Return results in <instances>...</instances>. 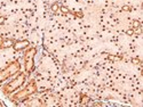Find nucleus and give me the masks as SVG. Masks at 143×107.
<instances>
[{"instance_id":"13","label":"nucleus","mask_w":143,"mask_h":107,"mask_svg":"<svg viewBox=\"0 0 143 107\" xmlns=\"http://www.w3.org/2000/svg\"><path fill=\"white\" fill-rule=\"evenodd\" d=\"M132 63H133L134 65H138V64H141V60L137 58V57H135V58L132 59Z\"/></svg>"},{"instance_id":"15","label":"nucleus","mask_w":143,"mask_h":107,"mask_svg":"<svg viewBox=\"0 0 143 107\" xmlns=\"http://www.w3.org/2000/svg\"><path fill=\"white\" fill-rule=\"evenodd\" d=\"M121 9H122L124 11H129L132 8H131V6H128V5H124V6L121 7Z\"/></svg>"},{"instance_id":"9","label":"nucleus","mask_w":143,"mask_h":107,"mask_svg":"<svg viewBox=\"0 0 143 107\" xmlns=\"http://www.w3.org/2000/svg\"><path fill=\"white\" fill-rule=\"evenodd\" d=\"M60 10L62 14H64V15H67V14L70 13V9L68 8L67 6H60Z\"/></svg>"},{"instance_id":"2","label":"nucleus","mask_w":143,"mask_h":107,"mask_svg":"<svg viewBox=\"0 0 143 107\" xmlns=\"http://www.w3.org/2000/svg\"><path fill=\"white\" fill-rule=\"evenodd\" d=\"M20 68H21V65H20L19 61L17 60L12 61L6 68H4L3 71H0V83H3L5 80L9 79L10 76L15 75L16 73H19Z\"/></svg>"},{"instance_id":"16","label":"nucleus","mask_w":143,"mask_h":107,"mask_svg":"<svg viewBox=\"0 0 143 107\" xmlns=\"http://www.w3.org/2000/svg\"><path fill=\"white\" fill-rule=\"evenodd\" d=\"M142 33V27H137V29H134V34H141Z\"/></svg>"},{"instance_id":"8","label":"nucleus","mask_w":143,"mask_h":107,"mask_svg":"<svg viewBox=\"0 0 143 107\" xmlns=\"http://www.w3.org/2000/svg\"><path fill=\"white\" fill-rule=\"evenodd\" d=\"M51 10L53 11V13H56V11L60 10V5H58V2H54L53 5L51 6Z\"/></svg>"},{"instance_id":"11","label":"nucleus","mask_w":143,"mask_h":107,"mask_svg":"<svg viewBox=\"0 0 143 107\" xmlns=\"http://www.w3.org/2000/svg\"><path fill=\"white\" fill-rule=\"evenodd\" d=\"M88 101H89V97H88V96H83V97H81V100H80V104L81 105L88 104Z\"/></svg>"},{"instance_id":"1","label":"nucleus","mask_w":143,"mask_h":107,"mask_svg":"<svg viewBox=\"0 0 143 107\" xmlns=\"http://www.w3.org/2000/svg\"><path fill=\"white\" fill-rule=\"evenodd\" d=\"M25 80H26L25 75H24L23 73H20L15 79H13L12 81L8 82V83L4 87V93H5V95H9V93L15 92L17 89H20L22 85H23Z\"/></svg>"},{"instance_id":"19","label":"nucleus","mask_w":143,"mask_h":107,"mask_svg":"<svg viewBox=\"0 0 143 107\" xmlns=\"http://www.w3.org/2000/svg\"><path fill=\"white\" fill-rule=\"evenodd\" d=\"M3 40H4V39H3V38H1V36H0V43L3 42Z\"/></svg>"},{"instance_id":"12","label":"nucleus","mask_w":143,"mask_h":107,"mask_svg":"<svg viewBox=\"0 0 143 107\" xmlns=\"http://www.w3.org/2000/svg\"><path fill=\"white\" fill-rule=\"evenodd\" d=\"M108 59L109 60H119L120 57H117V56H113V55H108Z\"/></svg>"},{"instance_id":"18","label":"nucleus","mask_w":143,"mask_h":107,"mask_svg":"<svg viewBox=\"0 0 143 107\" xmlns=\"http://www.w3.org/2000/svg\"><path fill=\"white\" fill-rule=\"evenodd\" d=\"M6 22V17L5 16H0V25H3Z\"/></svg>"},{"instance_id":"4","label":"nucleus","mask_w":143,"mask_h":107,"mask_svg":"<svg viewBox=\"0 0 143 107\" xmlns=\"http://www.w3.org/2000/svg\"><path fill=\"white\" fill-rule=\"evenodd\" d=\"M29 46H30V42H29L28 40H21V41L14 42L13 48H14V50L19 51V50H23V49H25V48H28Z\"/></svg>"},{"instance_id":"5","label":"nucleus","mask_w":143,"mask_h":107,"mask_svg":"<svg viewBox=\"0 0 143 107\" xmlns=\"http://www.w3.org/2000/svg\"><path fill=\"white\" fill-rule=\"evenodd\" d=\"M33 66H35V63H33V58H25V64H24V68H25L26 73H31L33 70Z\"/></svg>"},{"instance_id":"3","label":"nucleus","mask_w":143,"mask_h":107,"mask_svg":"<svg viewBox=\"0 0 143 107\" xmlns=\"http://www.w3.org/2000/svg\"><path fill=\"white\" fill-rule=\"evenodd\" d=\"M36 91H37V85H36V82L35 81H31L30 83H29L22 91H19L17 93H15V95L12 97V99L14 100V101L24 100V99H26L29 96L33 95Z\"/></svg>"},{"instance_id":"17","label":"nucleus","mask_w":143,"mask_h":107,"mask_svg":"<svg viewBox=\"0 0 143 107\" xmlns=\"http://www.w3.org/2000/svg\"><path fill=\"white\" fill-rule=\"evenodd\" d=\"M76 16L77 17H79V18H83V16H84V14H83V11H76Z\"/></svg>"},{"instance_id":"14","label":"nucleus","mask_w":143,"mask_h":107,"mask_svg":"<svg viewBox=\"0 0 143 107\" xmlns=\"http://www.w3.org/2000/svg\"><path fill=\"white\" fill-rule=\"evenodd\" d=\"M126 34H127V35H129V36L134 35V29H132V27H131V29H128L126 31Z\"/></svg>"},{"instance_id":"10","label":"nucleus","mask_w":143,"mask_h":107,"mask_svg":"<svg viewBox=\"0 0 143 107\" xmlns=\"http://www.w3.org/2000/svg\"><path fill=\"white\" fill-rule=\"evenodd\" d=\"M140 26H141L140 20L134 19L133 22H132V29H137V27H140Z\"/></svg>"},{"instance_id":"7","label":"nucleus","mask_w":143,"mask_h":107,"mask_svg":"<svg viewBox=\"0 0 143 107\" xmlns=\"http://www.w3.org/2000/svg\"><path fill=\"white\" fill-rule=\"evenodd\" d=\"M36 54H37V49L33 47V48H31V49H29L28 51H26L25 58H35V55Z\"/></svg>"},{"instance_id":"6","label":"nucleus","mask_w":143,"mask_h":107,"mask_svg":"<svg viewBox=\"0 0 143 107\" xmlns=\"http://www.w3.org/2000/svg\"><path fill=\"white\" fill-rule=\"evenodd\" d=\"M0 46H1V48H10L14 46V41L12 40V39H4L3 42L0 43Z\"/></svg>"}]
</instances>
